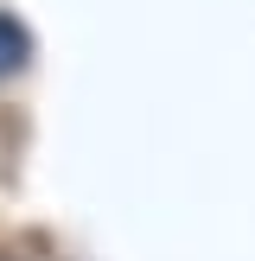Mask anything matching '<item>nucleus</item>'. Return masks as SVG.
I'll return each mask as SVG.
<instances>
[{
    "label": "nucleus",
    "instance_id": "nucleus-1",
    "mask_svg": "<svg viewBox=\"0 0 255 261\" xmlns=\"http://www.w3.org/2000/svg\"><path fill=\"white\" fill-rule=\"evenodd\" d=\"M26 64H32V32H26L13 13H0V83H7V76H19Z\"/></svg>",
    "mask_w": 255,
    "mask_h": 261
}]
</instances>
